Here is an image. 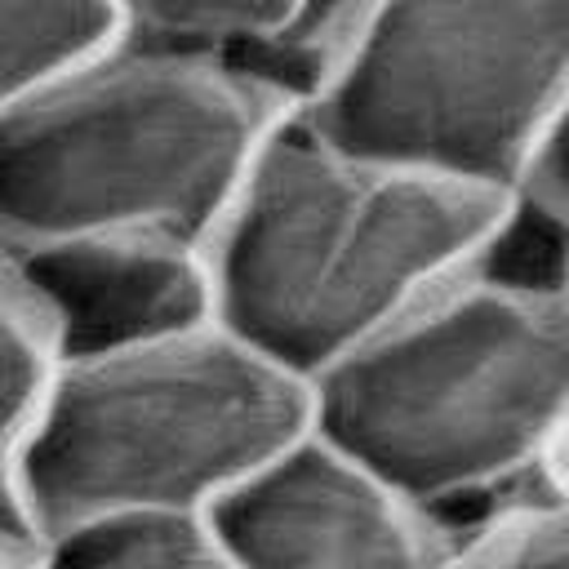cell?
Masks as SVG:
<instances>
[{
  "label": "cell",
  "instance_id": "11",
  "mask_svg": "<svg viewBox=\"0 0 569 569\" xmlns=\"http://www.w3.org/2000/svg\"><path fill=\"white\" fill-rule=\"evenodd\" d=\"M565 267H569V222L560 213H551L547 204L516 191L493 213V222L462 276H471L489 289H502V293L560 302Z\"/></svg>",
  "mask_w": 569,
  "mask_h": 569
},
{
  "label": "cell",
  "instance_id": "7",
  "mask_svg": "<svg viewBox=\"0 0 569 569\" xmlns=\"http://www.w3.org/2000/svg\"><path fill=\"white\" fill-rule=\"evenodd\" d=\"M40 302L58 360L84 365L218 325L209 244L164 231H102L9 258Z\"/></svg>",
  "mask_w": 569,
  "mask_h": 569
},
{
  "label": "cell",
  "instance_id": "10",
  "mask_svg": "<svg viewBox=\"0 0 569 569\" xmlns=\"http://www.w3.org/2000/svg\"><path fill=\"white\" fill-rule=\"evenodd\" d=\"M58 347L40 302L9 258H0V511L18 516L13 471L58 382ZM22 520V516H18Z\"/></svg>",
  "mask_w": 569,
  "mask_h": 569
},
{
  "label": "cell",
  "instance_id": "1",
  "mask_svg": "<svg viewBox=\"0 0 569 569\" xmlns=\"http://www.w3.org/2000/svg\"><path fill=\"white\" fill-rule=\"evenodd\" d=\"M307 391L311 436L427 511L453 542L560 485L569 311L458 276Z\"/></svg>",
  "mask_w": 569,
  "mask_h": 569
},
{
  "label": "cell",
  "instance_id": "8",
  "mask_svg": "<svg viewBox=\"0 0 569 569\" xmlns=\"http://www.w3.org/2000/svg\"><path fill=\"white\" fill-rule=\"evenodd\" d=\"M124 36V0H0V124Z\"/></svg>",
  "mask_w": 569,
  "mask_h": 569
},
{
  "label": "cell",
  "instance_id": "4",
  "mask_svg": "<svg viewBox=\"0 0 569 569\" xmlns=\"http://www.w3.org/2000/svg\"><path fill=\"white\" fill-rule=\"evenodd\" d=\"M311 436V391L227 329L62 365L13 471L36 547L111 516H213Z\"/></svg>",
  "mask_w": 569,
  "mask_h": 569
},
{
  "label": "cell",
  "instance_id": "6",
  "mask_svg": "<svg viewBox=\"0 0 569 569\" xmlns=\"http://www.w3.org/2000/svg\"><path fill=\"white\" fill-rule=\"evenodd\" d=\"M213 525L240 569H445L449 533L316 436L231 493Z\"/></svg>",
  "mask_w": 569,
  "mask_h": 569
},
{
  "label": "cell",
  "instance_id": "13",
  "mask_svg": "<svg viewBox=\"0 0 569 569\" xmlns=\"http://www.w3.org/2000/svg\"><path fill=\"white\" fill-rule=\"evenodd\" d=\"M520 196L547 204L551 213H560L569 222V93L560 102V116H556V124H551V133H547V142H542Z\"/></svg>",
  "mask_w": 569,
  "mask_h": 569
},
{
  "label": "cell",
  "instance_id": "2",
  "mask_svg": "<svg viewBox=\"0 0 569 569\" xmlns=\"http://www.w3.org/2000/svg\"><path fill=\"white\" fill-rule=\"evenodd\" d=\"M502 204L333 151L289 116L209 236L218 329L311 387L458 280Z\"/></svg>",
  "mask_w": 569,
  "mask_h": 569
},
{
  "label": "cell",
  "instance_id": "15",
  "mask_svg": "<svg viewBox=\"0 0 569 569\" xmlns=\"http://www.w3.org/2000/svg\"><path fill=\"white\" fill-rule=\"evenodd\" d=\"M556 480H560V489H569V440H565V449H560V462H556Z\"/></svg>",
  "mask_w": 569,
  "mask_h": 569
},
{
  "label": "cell",
  "instance_id": "3",
  "mask_svg": "<svg viewBox=\"0 0 569 569\" xmlns=\"http://www.w3.org/2000/svg\"><path fill=\"white\" fill-rule=\"evenodd\" d=\"M284 120L240 76L120 36L0 124V258L102 231L209 244Z\"/></svg>",
  "mask_w": 569,
  "mask_h": 569
},
{
  "label": "cell",
  "instance_id": "16",
  "mask_svg": "<svg viewBox=\"0 0 569 569\" xmlns=\"http://www.w3.org/2000/svg\"><path fill=\"white\" fill-rule=\"evenodd\" d=\"M560 307L569 311V267H565V284H560Z\"/></svg>",
  "mask_w": 569,
  "mask_h": 569
},
{
  "label": "cell",
  "instance_id": "12",
  "mask_svg": "<svg viewBox=\"0 0 569 569\" xmlns=\"http://www.w3.org/2000/svg\"><path fill=\"white\" fill-rule=\"evenodd\" d=\"M445 569H569V489L520 498L449 542Z\"/></svg>",
  "mask_w": 569,
  "mask_h": 569
},
{
  "label": "cell",
  "instance_id": "14",
  "mask_svg": "<svg viewBox=\"0 0 569 569\" xmlns=\"http://www.w3.org/2000/svg\"><path fill=\"white\" fill-rule=\"evenodd\" d=\"M36 560H40L36 538L13 516L0 511V569H36Z\"/></svg>",
  "mask_w": 569,
  "mask_h": 569
},
{
  "label": "cell",
  "instance_id": "5",
  "mask_svg": "<svg viewBox=\"0 0 569 569\" xmlns=\"http://www.w3.org/2000/svg\"><path fill=\"white\" fill-rule=\"evenodd\" d=\"M569 93V0H369L298 120L356 160L516 196Z\"/></svg>",
  "mask_w": 569,
  "mask_h": 569
},
{
  "label": "cell",
  "instance_id": "9",
  "mask_svg": "<svg viewBox=\"0 0 569 569\" xmlns=\"http://www.w3.org/2000/svg\"><path fill=\"white\" fill-rule=\"evenodd\" d=\"M36 569H240L213 516L147 511L80 525L40 547Z\"/></svg>",
  "mask_w": 569,
  "mask_h": 569
}]
</instances>
